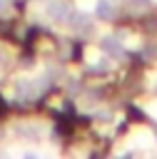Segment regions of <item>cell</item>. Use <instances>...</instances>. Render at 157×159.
Returning a JSON list of instances; mask_svg holds the SVG:
<instances>
[{"label":"cell","instance_id":"obj_1","mask_svg":"<svg viewBox=\"0 0 157 159\" xmlns=\"http://www.w3.org/2000/svg\"><path fill=\"white\" fill-rule=\"evenodd\" d=\"M45 12H47V17H50V20L62 22V20H67L70 7H67V2H65V0H50V2H47V7H45Z\"/></svg>","mask_w":157,"mask_h":159},{"label":"cell","instance_id":"obj_2","mask_svg":"<svg viewBox=\"0 0 157 159\" xmlns=\"http://www.w3.org/2000/svg\"><path fill=\"white\" fill-rule=\"evenodd\" d=\"M92 10H95V15H97L100 20H110V17L115 15V7H112L110 0H95Z\"/></svg>","mask_w":157,"mask_h":159},{"label":"cell","instance_id":"obj_3","mask_svg":"<svg viewBox=\"0 0 157 159\" xmlns=\"http://www.w3.org/2000/svg\"><path fill=\"white\" fill-rule=\"evenodd\" d=\"M132 142L140 144V147H152V144H155V139H152V134H150L147 129H137V132L132 134Z\"/></svg>","mask_w":157,"mask_h":159},{"label":"cell","instance_id":"obj_4","mask_svg":"<svg viewBox=\"0 0 157 159\" xmlns=\"http://www.w3.org/2000/svg\"><path fill=\"white\" fill-rule=\"evenodd\" d=\"M102 50H107V52H117V50H120V42H117L115 37H102Z\"/></svg>","mask_w":157,"mask_h":159},{"label":"cell","instance_id":"obj_5","mask_svg":"<svg viewBox=\"0 0 157 159\" xmlns=\"http://www.w3.org/2000/svg\"><path fill=\"white\" fill-rule=\"evenodd\" d=\"M85 57H87V62H92V65H95V62H97V57H100V52H97L95 47H87V50H85Z\"/></svg>","mask_w":157,"mask_h":159},{"label":"cell","instance_id":"obj_6","mask_svg":"<svg viewBox=\"0 0 157 159\" xmlns=\"http://www.w3.org/2000/svg\"><path fill=\"white\" fill-rule=\"evenodd\" d=\"M147 114H150V117H152V119H157V99H155V102H150V104H147Z\"/></svg>","mask_w":157,"mask_h":159},{"label":"cell","instance_id":"obj_7","mask_svg":"<svg viewBox=\"0 0 157 159\" xmlns=\"http://www.w3.org/2000/svg\"><path fill=\"white\" fill-rule=\"evenodd\" d=\"M77 5H80V7H85V10H87V7H92V5H95V2H92V0H77Z\"/></svg>","mask_w":157,"mask_h":159},{"label":"cell","instance_id":"obj_8","mask_svg":"<svg viewBox=\"0 0 157 159\" xmlns=\"http://www.w3.org/2000/svg\"><path fill=\"white\" fill-rule=\"evenodd\" d=\"M147 2H152V0H132L135 7H147Z\"/></svg>","mask_w":157,"mask_h":159},{"label":"cell","instance_id":"obj_9","mask_svg":"<svg viewBox=\"0 0 157 159\" xmlns=\"http://www.w3.org/2000/svg\"><path fill=\"white\" fill-rule=\"evenodd\" d=\"M5 5H7V0H0V10H2V7H5Z\"/></svg>","mask_w":157,"mask_h":159},{"label":"cell","instance_id":"obj_10","mask_svg":"<svg viewBox=\"0 0 157 159\" xmlns=\"http://www.w3.org/2000/svg\"><path fill=\"white\" fill-rule=\"evenodd\" d=\"M152 2H157V0H152Z\"/></svg>","mask_w":157,"mask_h":159}]
</instances>
